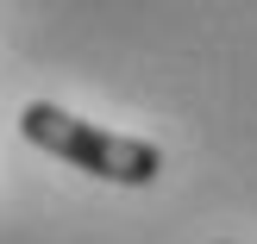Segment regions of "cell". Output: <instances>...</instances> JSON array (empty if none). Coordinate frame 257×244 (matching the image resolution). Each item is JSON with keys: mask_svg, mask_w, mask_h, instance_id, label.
Here are the masks:
<instances>
[{"mask_svg": "<svg viewBox=\"0 0 257 244\" xmlns=\"http://www.w3.org/2000/svg\"><path fill=\"white\" fill-rule=\"evenodd\" d=\"M19 132L32 138L38 150H50V157L75 163V169L100 175V182H119V188H145L163 175V150L151 144V138H125V132H100V125L75 119V113L50 107V100H32V107L19 113Z\"/></svg>", "mask_w": 257, "mask_h": 244, "instance_id": "1", "label": "cell"}]
</instances>
